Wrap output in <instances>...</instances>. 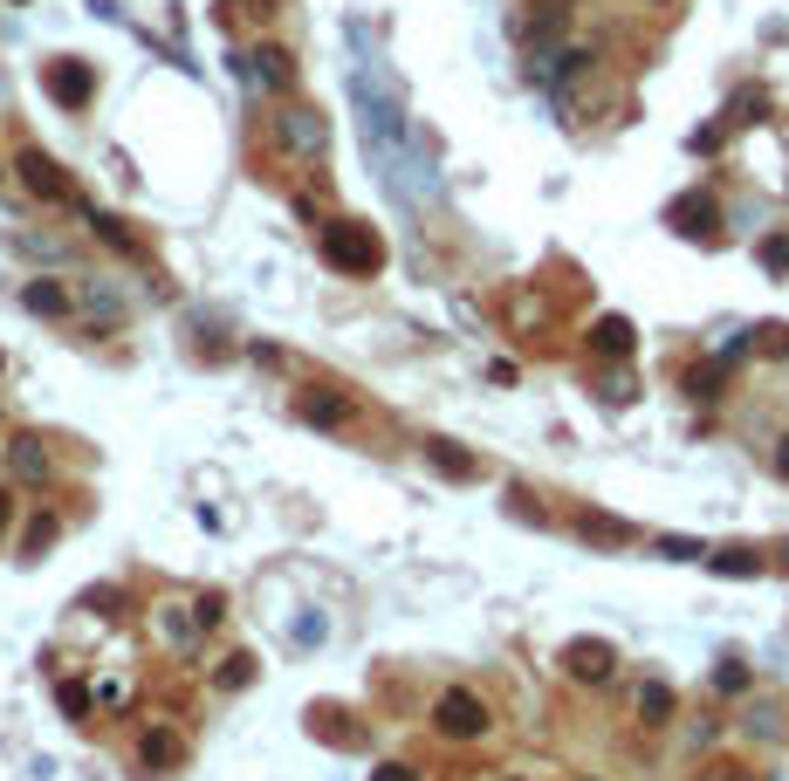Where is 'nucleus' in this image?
Wrapping results in <instances>:
<instances>
[{"instance_id": "1", "label": "nucleus", "mask_w": 789, "mask_h": 781, "mask_svg": "<svg viewBox=\"0 0 789 781\" xmlns=\"http://www.w3.org/2000/svg\"><path fill=\"white\" fill-rule=\"evenodd\" d=\"M432 720H440V733H447V740H473V733H488V707H481L473 692H440Z\"/></svg>"}, {"instance_id": "2", "label": "nucleus", "mask_w": 789, "mask_h": 781, "mask_svg": "<svg viewBox=\"0 0 789 781\" xmlns=\"http://www.w3.org/2000/svg\"><path fill=\"white\" fill-rule=\"evenodd\" d=\"M274 123H282L289 151H323V117H316V110H282Z\"/></svg>"}, {"instance_id": "3", "label": "nucleus", "mask_w": 789, "mask_h": 781, "mask_svg": "<svg viewBox=\"0 0 789 781\" xmlns=\"http://www.w3.org/2000/svg\"><path fill=\"white\" fill-rule=\"evenodd\" d=\"M330 261H343V268H378V240H364V233H330Z\"/></svg>"}, {"instance_id": "4", "label": "nucleus", "mask_w": 789, "mask_h": 781, "mask_svg": "<svg viewBox=\"0 0 789 781\" xmlns=\"http://www.w3.org/2000/svg\"><path fill=\"white\" fill-rule=\"evenodd\" d=\"M570 672L577 679H611V651L605 644H570Z\"/></svg>"}, {"instance_id": "5", "label": "nucleus", "mask_w": 789, "mask_h": 781, "mask_svg": "<svg viewBox=\"0 0 789 781\" xmlns=\"http://www.w3.org/2000/svg\"><path fill=\"white\" fill-rule=\"evenodd\" d=\"M21 172H28V186H34V192H49V199H62V192H69V186L56 179V164H49V158H34V151L21 158Z\"/></svg>"}, {"instance_id": "6", "label": "nucleus", "mask_w": 789, "mask_h": 781, "mask_svg": "<svg viewBox=\"0 0 789 781\" xmlns=\"http://www.w3.org/2000/svg\"><path fill=\"white\" fill-rule=\"evenodd\" d=\"M28 309H49V316H62V309H69V296H62V288H42V281H34V288H28Z\"/></svg>"}, {"instance_id": "7", "label": "nucleus", "mask_w": 789, "mask_h": 781, "mask_svg": "<svg viewBox=\"0 0 789 781\" xmlns=\"http://www.w3.org/2000/svg\"><path fill=\"white\" fill-rule=\"evenodd\" d=\"M302 419H323V425H337V419H343V398H302Z\"/></svg>"}, {"instance_id": "8", "label": "nucleus", "mask_w": 789, "mask_h": 781, "mask_svg": "<svg viewBox=\"0 0 789 781\" xmlns=\"http://www.w3.org/2000/svg\"><path fill=\"white\" fill-rule=\"evenodd\" d=\"M639 713H652V727H659L666 713H673V699H666V685H646V692H639Z\"/></svg>"}, {"instance_id": "9", "label": "nucleus", "mask_w": 789, "mask_h": 781, "mask_svg": "<svg viewBox=\"0 0 789 781\" xmlns=\"http://www.w3.org/2000/svg\"><path fill=\"white\" fill-rule=\"evenodd\" d=\"M282 76H289V69H282V56H274V49H261V56H254V82H268V90H274Z\"/></svg>"}, {"instance_id": "10", "label": "nucleus", "mask_w": 789, "mask_h": 781, "mask_svg": "<svg viewBox=\"0 0 789 781\" xmlns=\"http://www.w3.org/2000/svg\"><path fill=\"white\" fill-rule=\"evenodd\" d=\"M14 467H21V473H28V480H34V473H42V467H49V460H42V452H34V439H21V445H14Z\"/></svg>"}, {"instance_id": "11", "label": "nucleus", "mask_w": 789, "mask_h": 781, "mask_svg": "<svg viewBox=\"0 0 789 781\" xmlns=\"http://www.w3.org/2000/svg\"><path fill=\"white\" fill-rule=\"evenodd\" d=\"M144 761H179V740H172V733H158V740H144Z\"/></svg>"}, {"instance_id": "12", "label": "nucleus", "mask_w": 789, "mask_h": 781, "mask_svg": "<svg viewBox=\"0 0 789 781\" xmlns=\"http://www.w3.org/2000/svg\"><path fill=\"white\" fill-rule=\"evenodd\" d=\"M598 343H605V350H631V329H625V322H605Z\"/></svg>"}, {"instance_id": "13", "label": "nucleus", "mask_w": 789, "mask_h": 781, "mask_svg": "<svg viewBox=\"0 0 789 781\" xmlns=\"http://www.w3.org/2000/svg\"><path fill=\"white\" fill-rule=\"evenodd\" d=\"M707 781H756L748 768H707Z\"/></svg>"}, {"instance_id": "14", "label": "nucleus", "mask_w": 789, "mask_h": 781, "mask_svg": "<svg viewBox=\"0 0 789 781\" xmlns=\"http://www.w3.org/2000/svg\"><path fill=\"white\" fill-rule=\"evenodd\" d=\"M0 528H8V493H0Z\"/></svg>"}]
</instances>
